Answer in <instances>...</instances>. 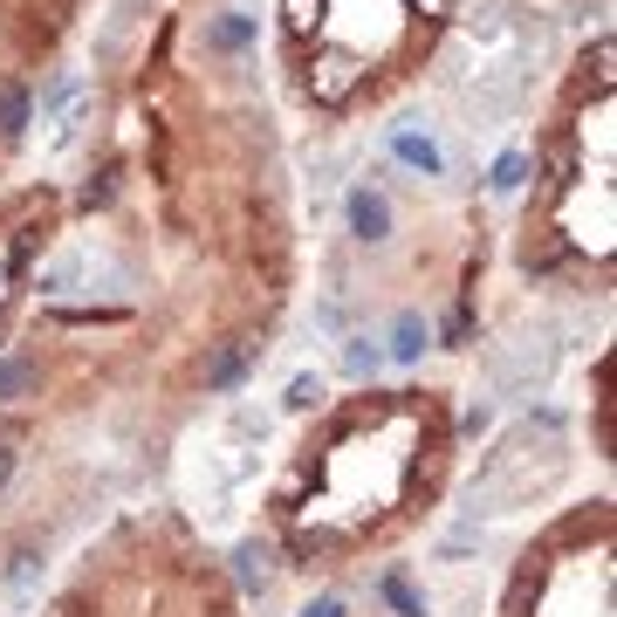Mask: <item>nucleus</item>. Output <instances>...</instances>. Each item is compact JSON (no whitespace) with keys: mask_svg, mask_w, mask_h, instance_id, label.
<instances>
[{"mask_svg":"<svg viewBox=\"0 0 617 617\" xmlns=\"http://www.w3.org/2000/svg\"><path fill=\"white\" fill-rule=\"evenodd\" d=\"M543 199L528 213V261L556 268V255H610V69L597 90L584 82L563 117V131L543 151Z\"/></svg>","mask_w":617,"mask_h":617,"instance_id":"obj_1","label":"nucleus"},{"mask_svg":"<svg viewBox=\"0 0 617 617\" xmlns=\"http://www.w3.org/2000/svg\"><path fill=\"white\" fill-rule=\"evenodd\" d=\"M391 350H398V357H419V350H426V322H419V316H405V322H398V344H391Z\"/></svg>","mask_w":617,"mask_h":617,"instance_id":"obj_2","label":"nucleus"},{"mask_svg":"<svg viewBox=\"0 0 617 617\" xmlns=\"http://www.w3.org/2000/svg\"><path fill=\"white\" fill-rule=\"evenodd\" d=\"M8 467H14V452H8V446H0V480H8Z\"/></svg>","mask_w":617,"mask_h":617,"instance_id":"obj_3","label":"nucleus"}]
</instances>
